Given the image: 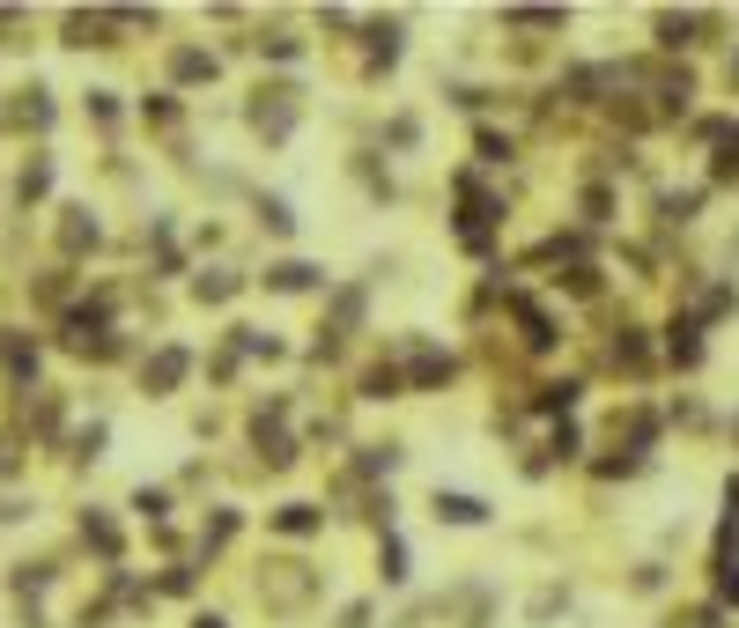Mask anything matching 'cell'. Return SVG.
Segmentation results:
<instances>
[{"label":"cell","mask_w":739,"mask_h":628,"mask_svg":"<svg viewBox=\"0 0 739 628\" xmlns=\"http://www.w3.org/2000/svg\"><path fill=\"white\" fill-rule=\"evenodd\" d=\"M193 628H222V621H215V614H200V621H193Z\"/></svg>","instance_id":"cell-2"},{"label":"cell","mask_w":739,"mask_h":628,"mask_svg":"<svg viewBox=\"0 0 739 628\" xmlns=\"http://www.w3.org/2000/svg\"><path fill=\"white\" fill-rule=\"evenodd\" d=\"M437 518H451V525H481V518H488V503H473V496H444V488H437Z\"/></svg>","instance_id":"cell-1"}]
</instances>
